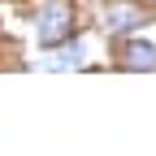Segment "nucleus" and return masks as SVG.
<instances>
[{
    "mask_svg": "<svg viewBox=\"0 0 156 156\" xmlns=\"http://www.w3.org/2000/svg\"><path fill=\"white\" fill-rule=\"evenodd\" d=\"M122 65L126 69H156V48L152 44H130L122 52Z\"/></svg>",
    "mask_w": 156,
    "mask_h": 156,
    "instance_id": "nucleus-3",
    "label": "nucleus"
},
{
    "mask_svg": "<svg viewBox=\"0 0 156 156\" xmlns=\"http://www.w3.org/2000/svg\"><path fill=\"white\" fill-rule=\"evenodd\" d=\"M78 61H83V44H74L69 52H61V56H52V61H44V69H74Z\"/></svg>",
    "mask_w": 156,
    "mask_h": 156,
    "instance_id": "nucleus-4",
    "label": "nucleus"
},
{
    "mask_svg": "<svg viewBox=\"0 0 156 156\" xmlns=\"http://www.w3.org/2000/svg\"><path fill=\"white\" fill-rule=\"evenodd\" d=\"M139 22H143V13L130 9V5H108V9H104V26H108V35H126V30H134Z\"/></svg>",
    "mask_w": 156,
    "mask_h": 156,
    "instance_id": "nucleus-2",
    "label": "nucleus"
},
{
    "mask_svg": "<svg viewBox=\"0 0 156 156\" xmlns=\"http://www.w3.org/2000/svg\"><path fill=\"white\" fill-rule=\"evenodd\" d=\"M69 5H65V0H52V5L44 9V13H39V44H44V48H52V44H61V39L69 35Z\"/></svg>",
    "mask_w": 156,
    "mask_h": 156,
    "instance_id": "nucleus-1",
    "label": "nucleus"
}]
</instances>
